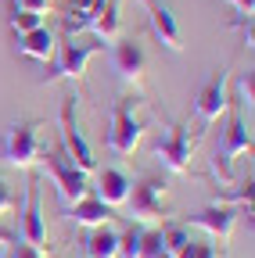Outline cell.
<instances>
[{"label": "cell", "instance_id": "cell-3", "mask_svg": "<svg viewBox=\"0 0 255 258\" xmlns=\"http://www.w3.org/2000/svg\"><path fill=\"white\" fill-rule=\"evenodd\" d=\"M61 147H65V154L76 169H83L86 176L97 172L93 147L86 144V137L79 133V122H76V97H65V104H61Z\"/></svg>", "mask_w": 255, "mask_h": 258}, {"label": "cell", "instance_id": "cell-23", "mask_svg": "<svg viewBox=\"0 0 255 258\" xmlns=\"http://www.w3.org/2000/svg\"><path fill=\"white\" fill-rule=\"evenodd\" d=\"M173 258H216V247L212 244H198V240H187L180 247V254H173Z\"/></svg>", "mask_w": 255, "mask_h": 258}, {"label": "cell", "instance_id": "cell-21", "mask_svg": "<svg viewBox=\"0 0 255 258\" xmlns=\"http://www.w3.org/2000/svg\"><path fill=\"white\" fill-rule=\"evenodd\" d=\"M187 240H190L187 226H162V247H166V254H180V247Z\"/></svg>", "mask_w": 255, "mask_h": 258}, {"label": "cell", "instance_id": "cell-11", "mask_svg": "<svg viewBox=\"0 0 255 258\" xmlns=\"http://www.w3.org/2000/svg\"><path fill=\"white\" fill-rule=\"evenodd\" d=\"M22 237H25V244H33L40 251L47 244V219H43V208H40V183H36V176H29L25 194H22Z\"/></svg>", "mask_w": 255, "mask_h": 258}, {"label": "cell", "instance_id": "cell-15", "mask_svg": "<svg viewBox=\"0 0 255 258\" xmlns=\"http://www.w3.org/2000/svg\"><path fill=\"white\" fill-rule=\"evenodd\" d=\"M93 198H101L108 208L126 205V198H130V176L119 172V169H101L97 172V194H93Z\"/></svg>", "mask_w": 255, "mask_h": 258}, {"label": "cell", "instance_id": "cell-1", "mask_svg": "<svg viewBox=\"0 0 255 258\" xmlns=\"http://www.w3.org/2000/svg\"><path fill=\"white\" fill-rule=\"evenodd\" d=\"M40 129H43V122L25 118V122H11L4 133H0V158H4V165L33 172L40 154L47 151L43 140H40Z\"/></svg>", "mask_w": 255, "mask_h": 258}, {"label": "cell", "instance_id": "cell-27", "mask_svg": "<svg viewBox=\"0 0 255 258\" xmlns=\"http://www.w3.org/2000/svg\"><path fill=\"white\" fill-rule=\"evenodd\" d=\"M11 205H15V201H11V190H8V183H4V179H0V215H4Z\"/></svg>", "mask_w": 255, "mask_h": 258}, {"label": "cell", "instance_id": "cell-13", "mask_svg": "<svg viewBox=\"0 0 255 258\" xmlns=\"http://www.w3.org/2000/svg\"><path fill=\"white\" fill-rule=\"evenodd\" d=\"M190 222H194V226H201V230H209L216 240H227V237L234 233L237 212H234L230 205H219V201H212V205H209V208H201L198 215H190Z\"/></svg>", "mask_w": 255, "mask_h": 258}, {"label": "cell", "instance_id": "cell-29", "mask_svg": "<svg viewBox=\"0 0 255 258\" xmlns=\"http://www.w3.org/2000/svg\"><path fill=\"white\" fill-rule=\"evenodd\" d=\"M8 244H11V237H8V233H4V230H0V251H4V247H8Z\"/></svg>", "mask_w": 255, "mask_h": 258}, {"label": "cell", "instance_id": "cell-10", "mask_svg": "<svg viewBox=\"0 0 255 258\" xmlns=\"http://www.w3.org/2000/svg\"><path fill=\"white\" fill-rule=\"evenodd\" d=\"M194 111H198V118L205 125L230 111V69H216L209 76V83L201 86L198 101H194Z\"/></svg>", "mask_w": 255, "mask_h": 258}, {"label": "cell", "instance_id": "cell-26", "mask_svg": "<svg viewBox=\"0 0 255 258\" xmlns=\"http://www.w3.org/2000/svg\"><path fill=\"white\" fill-rule=\"evenodd\" d=\"M15 8H22V11H36V15H43V11L50 8V0H15Z\"/></svg>", "mask_w": 255, "mask_h": 258}, {"label": "cell", "instance_id": "cell-8", "mask_svg": "<svg viewBox=\"0 0 255 258\" xmlns=\"http://www.w3.org/2000/svg\"><path fill=\"white\" fill-rule=\"evenodd\" d=\"M244 151H251V125H248V115L234 104V111L227 118V129H223V144L216 151V169L223 172V179L230 176V161Z\"/></svg>", "mask_w": 255, "mask_h": 258}, {"label": "cell", "instance_id": "cell-30", "mask_svg": "<svg viewBox=\"0 0 255 258\" xmlns=\"http://www.w3.org/2000/svg\"><path fill=\"white\" fill-rule=\"evenodd\" d=\"M162 258H173V254H162Z\"/></svg>", "mask_w": 255, "mask_h": 258}, {"label": "cell", "instance_id": "cell-4", "mask_svg": "<svg viewBox=\"0 0 255 258\" xmlns=\"http://www.w3.org/2000/svg\"><path fill=\"white\" fill-rule=\"evenodd\" d=\"M108 57H112V72L126 83V86H140L144 72H147V54L144 43L133 36H115L108 43Z\"/></svg>", "mask_w": 255, "mask_h": 258}, {"label": "cell", "instance_id": "cell-18", "mask_svg": "<svg viewBox=\"0 0 255 258\" xmlns=\"http://www.w3.org/2000/svg\"><path fill=\"white\" fill-rule=\"evenodd\" d=\"M119 29H122V18H119V0H105V8L93 15V22H90V32H93L97 40L112 43V40L119 36Z\"/></svg>", "mask_w": 255, "mask_h": 258}, {"label": "cell", "instance_id": "cell-7", "mask_svg": "<svg viewBox=\"0 0 255 258\" xmlns=\"http://www.w3.org/2000/svg\"><path fill=\"white\" fill-rule=\"evenodd\" d=\"M162 194H166V183L162 179H137L130 183V198H126V208H130V219L133 222H155V219H166L169 212L162 208Z\"/></svg>", "mask_w": 255, "mask_h": 258}, {"label": "cell", "instance_id": "cell-25", "mask_svg": "<svg viewBox=\"0 0 255 258\" xmlns=\"http://www.w3.org/2000/svg\"><path fill=\"white\" fill-rule=\"evenodd\" d=\"M11 258H43V251L33 247V244H15L11 247Z\"/></svg>", "mask_w": 255, "mask_h": 258}, {"label": "cell", "instance_id": "cell-24", "mask_svg": "<svg viewBox=\"0 0 255 258\" xmlns=\"http://www.w3.org/2000/svg\"><path fill=\"white\" fill-rule=\"evenodd\" d=\"M230 25H234V29H241V36H244V47L251 50V43H255V32H251V15H237Z\"/></svg>", "mask_w": 255, "mask_h": 258}, {"label": "cell", "instance_id": "cell-22", "mask_svg": "<svg viewBox=\"0 0 255 258\" xmlns=\"http://www.w3.org/2000/svg\"><path fill=\"white\" fill-rule=\"evenodd\" d=\"M119 258H140V226L119 233Z\"/></svg>", "mask_w": 255, "mask_h": 258}, {"label": "cell", "instance_id": "cell-14", "mask_svg": "<svg viewBox=\"0 0 255 258\" xmlns=\"http://www.w3.org/2000/svg\"><path fill=\"white\" fill-rule=\"evenodd\" d=\"M112 215H115V208H108L101 198H93V194L79 198V201L69 208V219H72L76 226H86V230H93V226H105Z\"/></svg>", "mask_w": 255, "mask_h": 258}, {"label": "cell", "instance_id": "cell-5", "mask_svg": "<svg viewBox=\"0 0 255 258\" xmlns=\"http://www.w3.org/2000/svg\"><path fill=\"white\" fill-rule=\"evenodd\" d=\"M133 108H137V97H122V101H115L112 129H108V147L115 154H133L137 144L144 140V125L133 115Z\"/></svg>", "mask_w": 255, "mask_h": 258}, {"label": "cell", "instance_id": "cell-16", "mask_svg": "<svg viewBox=\"0 0 255 258\" xmlns=\"http://www.w3.org/2000/svg\"><path fill=\"white\" fill-rule=\"evenodd\" d=\"M15 54L36 57V61H50V54H54V32H50L47 25L25 32V36H18V43H15Z\"/></svg>", "mask_w": 255, "mask_h": 258}, {"label": "cell", "instance_id": "cell-12", "mask_svg": "<svg viewBox=\"0 0 255 258\" xmlns=\"http://www.w3.org/2000/svg\"><path fill=\"white\" fill-rule=\"evenodd\" d=\"M140 4H144L147 15H151V29H155L158 43H162L166 50H173V54H180V50H183V32H180L176 15L162 4V0H140Z\"/></svg>", "mask_w": 255, "mask_h": 258}, {"label": "cell", "instance_id": "cell-19", "mask_svg": "<svg viewBox=\"0 0 255 258\" xmlns=\"http://www.w3.org/2000/svg\"><path fill=\"white\" fill-rule=\"evenodd\" d=\"M8 25H11L15 36H25V32H33V29H40V25H43V15L15 8V11H11V18H8Z\"/></svg>", "mask_w": 255, "mask_h": 258}, {"label": "cell", "instance_id": "cell-28", "mask_svg": "<svg viewBox=\"0 0 255 258\" xmlns=\"http://www.w3.org/2000/svg\"><path fill=\"white\" fill-rule=\"evenodd\" d=\"M227 4H234L237 15H251L255 11V0H227Z\"/></svg>", "mask_w": 255, "mask_h": 258}, {"label": "cell", "instance_id": "cell-2", "mask_svg": "<svg viewBox=\"0 0 255 258\" xmlns=\"http://www.w3.org/2000/svg\"><path fill=\"white\" fill-rule=\"evenodd\" d=\"M43 172H50V179H54V186H58V194L65 201H79V198H86L90 194V179H86V172L83 169H76L72 161H69V154H65V147H54V151H43Z\"/></svg>", "mask_w": 255, "mask_h": 258}, {"label": "cell", "instance_id": "cell-6", "mask_svg": "<svg viewBox=\"0 0 255 258\" xmlns=\"http://www.w3.org/2000/svg\"><path fill=\"white\" fill-rule=\"evenodd\" d=\"M194 140H198V137H190V129L176 122V125H169V133H166V137H158V140H155V158L162 161L169 172L183 176V172H190Z\"/></svg>", "mask_w": 255, "mask_h": 258}, {"label": "cell", "instance_id": "cell-17", "mask_svg": "<svg viewBox=\"0 0 255 258\" xmlns=\"http://www.w3.org/2000/svg\"><path fill=\"white\" fill-rule=\"evenodd\" d=\"M83 251H86V258H119V233L108 230V226H93L86 233Z\"/></svg>", "mask_w": 255, "mask_h": 258}, {"label": "cell", "instance_id": "cell-9", "mask_svg": "<svg viewBox=\"0 0 255 258\" xmlns=\"http://www.w3.org/2000/svg\"><path fill=\"white\" fill-rule=\"evenodd\" d=\"M97 50H105V43H76L72 36L61 43V54H58V61L50 64V72L40 79V83H58V79H83V72H86V64H90V57L97 54Z\"/></svg>", "mask_w": 255, "mask_h": 258}, {"label": "cell", "instance_id": "cell-20", "mask_svg": "<svg viewBox=\"0 0 255 258\" xmlns=\"http://www.w3.org/2000/svg\"><path fill=\"white\" fill-rule=\"evenodd\" d=\"M166 247H162V230H140V258H162Z\"/></svg>", "mask_w": 255, "mask_h": 258}]
</instances>
